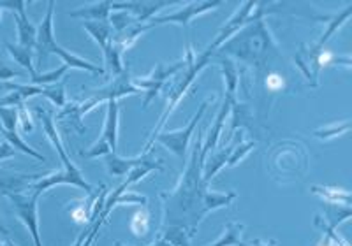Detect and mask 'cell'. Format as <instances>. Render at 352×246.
<instances>
[{
    "mask_svg": "<svg viewBox=\"0 0 352 246\" xmlns=\"http://www.w3.org/2000/svg\"><path fill=\"white\" fill-rule=\"evenodd\" d=\"M234 34H236V32H234L232 28H229L228 25H224V27H222V30L219 32V36L215 37V41H213L208 48L204 49V52H201L199 55L196 56V55H194L192 49H190V48L187 49V56H185V62H187V65H185V69H184V71H185L184 76H182V80L178 81V83H176L175 87L171 88V90H169L168 106H166L164 113H162V116H160V120H159V123L155 125V128H153L152 137H150V141L146 143V146H144V153H148L150 148H152V144H153V139H155L157 135L160 134V131L164 128L166 122H168V116L171 115V113L176 109V106L180 104L182 97H184L185 91L190 88V85H192L194 80H196L197 76H199V72L203 71L206 65H208L210 58L213 56L215 49L219 48L220 44L224 43V41H228L229 37L234 36Z\"/></svg>",
    "mask_w": 352,
    "mask_h": 246,
    "instance_id": "obj_1",
    "label": "cell"
},
{
    "mask_svg": "<svg viewBox=\"0 0 352 246\" xmlns=\"http://www.w3.org/2000/svg\"><path fill=\"white\" fill-rule=\"evenodd\" d=\"M36 115L39 116L41 125H43L46 135H48V139L52 141L53 148L56 150V155H58V159L62 160V166H64V169H62V171L53 172V175L44 176V178H41L39 181L34 183L30 188H32L34 192H37V194H43V192H46L48 188L55 187V185H72V187H78V188H81V190H85L87 194H94L92 185H90V183L83 178V175H81L80 169H78V167L71 162V159H69L67 150H65L64 143H62V139H60V135H58V132H56V127H55V123H53L52 116L44 111V109H41V107H37L36 109Z\"/></svg>",
    "mask_w": 352,
    "mask_h": 246,
    "instance_id": "obj_2",
    "label": "cell"
},
{
    "mask_svg": "<svg viewBox=\"0 0 352 246\" xmlns=\"http://www.w3.org/2000/svg\"><path fill=\"white\" fill-rule=\"evenodd\" d=\"M53 11H55V2L50 0L46 14H44L43 21L37 27L36 49H34L36 52L37 64H43V60L48 55H58L62 58V62H64V65H67L69 69H80V71L92 72V74H104V69L102 67L81 58V56L72 55L71 52L62 48L60 44H56L55 32H53Z\"/></svg>",
    "mask_w": 352,
    "mask_h": 246,
    "instance_id": "obj_3",
    "label": "cell"
},
{
    "mask_svg": "<svg viewBox=\"0 0 352 246\" xmlns=\"http://www.w3.org/2000/svg\"><path fill=\"white\" fill-rule=\"evenodd\" d=\"M185 65H187L185 58L171 65L157 64L152 74L144 76V78H136V80H132V85H134L138 90L146 91V96H144V100H143V109H146V107L150 106V102L159 96V91L166 87V83L171 80L173 76H176L180 71H184Z\"/></svg>",
    "mask_w": 352,
    "mask_h": 246,
    "instance_id": "obj_4",
    "label": "cell"
},
{
    "mask_svg": "<svg viewBox=\"0 0 352 246\" xmlns=\"http://www.w3.org/2000/svg\"><path fill=\"white\" fill-rule=\"evenodd\" d=\"M118 115H120L118 100H109L102 137L90 150L81 151V155L88 157V159H96V157H106L109 153H116V143H118Z\"/></svg>",
    "mask_w": 352,
    "mask_h": 246,
    "instance_id": "obj_5",
    "label": "cell"
},
{
    "mask_svg": "<svg viewBox=\"0 0 352 246\" xmlns=\"http://www.w3.org/2000/svg\"><path fill=\"white\" fill-rule=\"evenodd\" d=\"M208 104H210V100H206V102L201 104L199 111L192 116V120H190V122H188L184 128H178V131H171V132H160L155 139H153V143L157 141V143H160L162 146L168 148L169 151H173L176 157L184 159L185 153H187L188 143H190V137H192L194 131H196L197 123H199L201 118H203V115H204V111H206Z\"/></svg>",
    "mask_w": 352,
    "mask_h": 246,
    "instance_id": "obj_6",
    "label": "cell"
},
{
    "mask_svg": "<svg viewBox=\"0 0 352 246\" xmlns=\"http://www.w3.org/2000/svg\"><path fill=\"white\" fill-rule=\"evenodd\" d=\"M9 201L12 203V211L16 213L20 222L27 227V230L32 234L34 245L43 246L39 236V214H37V201H39V194L32 192V194H8Z\"/></svg>",
    "mask_w": 352,
    "mask_h": 246,
    "instance_id": "obj_7",
    "label": "cell"
},
{
    "mask_svg": "<svg viewBox=\"0 0 352 246\" xmlns=\"http://www.w3.org/2000/svg\"><path fill=\"white\" fill-rule=\"evenodd\" d=\"M219 5H222V2L219 0H212V2H190L185 8L178 9V11L171 12V14H164V16L159 18H152L148 21V27H159V25H168V23H175V25H182V27H187L190 21L194 20L196 16L203 14V12H208L212 9H217Z\"/></svg>",
    "mask_w": 352,
    "mask_h": 246,
    "instance_id": "obj_8",
    "label": "cell"
},
{
    "mask_svg": "<svg viewBox=\"0 0 352 246\" xmlns=\"http://www.w3.org/2000/svg\"><path fill=\"white\" fill-rule=\"evenodd\" d=\"M231 109H234V113L238 111V100L236 97L226 96L224 102H222V106H220L219 113H217L215 116V123H213L212 128H210L208 137H206L204 144L201 146V160H203V162H206L208 153L217 146V143H219V137L220 134H222V128H224V122L226 118H228L229 113H231Z\"/></svg>",
    "mask_w": 352,
    "mask_h": 246,
    "instance_id": "obj_9",
    "label": "cell"
},
{
    "mask_svg": "<svg viewBox=\"0 0 352 246\" xmlns=\"http://www.w3.org/2000/svg\"><path fill=\"white\" fill-rule=\"evenodd\" d=\"M14 23H16V32H18V46L21 48L34 49L36 48V39H37V27L28 20L27 9L14 12Z\"/></svg>",
    "mask_w": 352,
    "mask_h": 246,
    "instance_id": "obj_10",
    "label": "cell"
},
{
    "mask_svg": "<svg viewBox=\"0 0 352 246\" xmlns=\"http://www.w3.org/2000/svg\"><path fill=\"white\" fill-rule=\"evenodd\" d=\"M81 27L88 32V36L92 37L102 49V55L109 52L113 46V28L108 21H83Z\"/></svg>",
    "mask_w": 352,
    "mask_h": 246,
    "instance_id": "obj_11",
    "label": "cell"
},
{
    "mask_svg": "<svg viewBox=\"0 0 352 246\" xmlns=\"http://www.w3.org/2000/svg\"><path fill=\"white\" fill-rule=\"evenodd\" d=\"M148 153H143L141 157H134V159H122L116 153H109L106 155V167H108V171L111 172L113 176H125L132 171V169H136V167L143 166L144 162H148Z\"/></svg>",
    "mask_w": 352,
    "mask_h": 246,
    "instance_id": "obj_12",
    "label": "cell"
},
{
    "mask_svg": "<svg viewBox=\"0 0 352 246\" xmlns=\"http://www.w3.org/2000/svg\"><path fill=\"white\" fill-rule=\"evenodd\" d=\"M109 11H111V2L104 0L99 4L88 5V8H80L76 11H69L71 18H83L85 21H109Z\"/></svg>",
    "mask_w": 352,
    "mask_h": 246,
    "instance_id": "obj_13",
    "label": "cell"
},
{
    "mask_svg": "<svg viewBox=\"0 0 352 246\" xmlns=\"http://www.w3.org/2000/svg\"><path fill=\"white\" fill-rule=\"evenodd\" d=\"M351 12H352V5L349 4L347 8L344 9V11L338 12V14H335V16L329 18L328 28H326V32L322 34V37H320V39H319V43H317L316 46H312L314 52H316V53H322V48H324L326 43H328V41L331 39L333 34H335L336 30H338V28H340L342 25H344L345 21H347L349 18H351Z\"/></svg>",
    "mask_w": 352,
    "mask_h": 246,
    "instance_id": "obj_14",
    "label": "cell"
},
{
    "mask_svg": "<svg viewBox=\"0 0 352 246\" xmlns=\"http://www.w3.org/2000/svg\"><path fill=\"white\" fill-rule=\"evenodd\" d=\"M236 199L234 192H229V194H217V192H204L203 195V211H201V220L210 213V211L220 210V208H226Z\"/></svg>",
    "mask_w": 352,
    "mask_h": 246,
    "instance_id": "obj_15",
    "label": "cell"
},
{
    "mask_svg": "<svg viewBox=\"0 0 352 246\" xmlns=\"http://www.w3.org/2000/svg\"><path fill=\"white\" fill-rule=\"evenodd\" d=\"M312 192L316 195H320L324 199V203L328 204H344V206H349L351 204V194L344 188H335V187H312Z\"/></svg>",
    "mask_w": 352,
    "mask_h": 246,
    "instance_id": "obj_16",
    "label": "cell"
},
{
    "mask_svg": "<svg viewBox=\"0 0 352 246\" xmlns=\"http://www.w3.org/2000/svg\"><path fill=\"white\" fill-rule=\"evenodd\" d=\"M234 150V146H228L226 150H222L217 155L210 157L208 164H204V175H203V183H210L213 178H215L217 172L222 169V167L228 164L229 155H231V151Z\"/></svg>",
    "mask_w": 352,
    "mask_h": 246,
    "instance_id": "obj_17",
    "label": "cell"
},
{
    "mask_svg": "<svg viewBox=\"0 0 352 246\" xmlns=\"http://www.w3.org/2000/svg\"><path fill=\"white\" fill-rule=\"evenodd\" d=\"M241 230H243L241 223H228L224 234L220 236L215 243L206 246H247V243L241 239Z\"/></svg>",
    "mask_w": 352,
    "mask_h": 246,
    "instance_id": "obj_18",
    "label": "cell"
},
{
    "mask_svg": "<svg viewBox=\"0 0 352 246\" xmlns=\"http://www.w3.org/2000/svg\"><path fill=\"white\" fill-rule=\"evenodd\" d=\"M2 134H4V139L8 141V143L11 144L14 150H20L21 153H25V155H28V157H34V159L39 160V162H46V157L41 155L39 151H36L32 146H30V144L25 143L16 131L11 132V131H4V128H2Z\"/></svg>",
    "mask_w": 352,
    "mask_h": 246,
    "instance_id": "obj_19",
    "label": "cell"
},
{
    "mask_svg": "<svg viewBox=\"0 0 352 246\" xmlns=\"http://www.w3.org/2000/svg\"><path fill=\"white\" fill-rule=\"evenodd\" d=\"M6 48H8L9 55L14 58L16 64H20L21 67H25L28 71V74L34 76L36 74V69L32 65V53L34 49H28V48H21L18 44H11V43H6Z\"/></svg>",
    "mask_w": 352,
    "mask_h": 246,
    "instance_id": "obj_20",
    "label": "cell"
},
{
    "mask_svg": "<svg viewBox=\"0 0 352 246\" xmlns=\"http://www.w3.org/2000/svg\"><path fill=\"white\" fill-rule=\"evenodd\" d=\"M222 72H224L226 96L236 97L238 90V69L234 67L231 60H222Z\"/></svg>",
    "mask_w": 352,
    "mask_h": 246,
    "instance_id": "obj_21",
    "label": "cell"
},
{
    "mask_svg": "<svg viewBox=\"0 0 352 246\" xmlns=\"http://www.w3.org/2000/svg\"><path fill=\"white\" fill-rule=\"evenodd\" d=\"M67 65H60L58 69H53L50 72H43V74H34L30 76V85H36V87H50V85H55L56 81L60 80L62 76L67 72Z\"/></svg>",
    "mask_w": 352,
    "mask_h": 246,
    "instance_id": "obj_22",
    "label": "cell"
},
{
    "mask_svg": "<svg viewBox=\"0 0 352 246\" xmlns=\"http://www.w3.org/2000/svg\"><path fill=\"white\" fill-rule=\"evenodd\" d=\"M351 131V122H344V123H333V125H328V127H322V128H317L314 132L317 139H322V141H329L333 137H338V135L345 134V132Z\"/></svg>",
    "mask_w": 352,
    "mask_h": 246,
    "instance_id": "obj_23",
    "label": "cell"
},
{
    "mask_svg": "<svg viewBox=\"0 0 352 246\" xmlns=\"http://www.w3.org/2000/svg\"><path fill=\"white\" fill-rule=\"evenodd\" d=\"M0 123L4 131H16L18 127V107L0 106Z\"/></svg>",
    "mask_w": 352,
    "mask_h": 246,
    "instance_id": "obj_24",
    "label": "cell"
},
{
    "mask_svg": "<svg viewBox=\"0 0 352 246\" xmlns=\"http://www.w3.org/2000/svg\"><path fill=\"white\" fill-rule=\"evenodd\" d=\"M53 106L65 107V88L64 85H50L44 87V96Z\"/></svg>",
    "mask_w": 352,
    "mask_h": 246,
    "instance_id": "obj_25",
    "label": "cell"
},
{
    "mask_svg": "<svg viewBox=\"0 0 352 246\" xmlns=\"http://www.w3.org/2000/svg\"><path fill=\"white\" fill-rule=\"evenodd\" d=\"M254 146H256L254 143H245V144H241V146H234V150L231 151V155H229V159H228V166H231V167L236 166L240 160H243L245 157L250 153V150H252Z\"/></svg>",
    "mask_w": 352,
    "mask_h": 246,
    "instance_id": "obj_26",
    "label": "cell"
},
{
    "mask_svg": "<svg viewBox=\"0 0 352 246\" xmlns=\"http://www.w3.org/2000/svg\"><path fill=\"white\" fill-rule=\"evenodd\" d=\"M18 123H20V128L23 134L32 132V128H34L32 118H30V113L27 111V107H25L23 104H21V106H18Z\"/></svg>",
    "mask_w": 352,
    "mask_h": 246,
    "instance_id": "obj_27",
    "label": "cell"
},
{
    "mask_svg": "<svg viewBox=\"0 0 352 246\" xmlns=\"http://www.w3.org/2000/svg\"><path fill=\"white\" fill-rule=\"evenodd\" d=\"M16 155V150L8 143V141H2L0 143V162L6 159H11V157Z\"/></svg>",
    "mask_w": 352,
    "mask_h": 246,
    "instance_id": "obj_28",
    "label": "cell"
},
{
    "mask_svg": "<svg viewBox=\"0 0 352 246\" xmlns=\"http://www.w3.org/2000/svg\"><path fill=\"white\" fill-rule=\"evenodd\" d=\"M14 76H18V72L11 71V69H6V67L0 69V80H6V78H14Z\"/></svg>",
    "mask_w": 352,
    "mask_h": 246,
    "instance_id": "obj_29",
    "label": "cell"
},
{
    "mask_svg": "<svg viewBox=\"0 0 352 246\" xmlns=\"http://www.w3.org/2000/svg\"><path fill=\"white\" fill-rule=\"evenodd\" d=\"M254 246H276V241H261V239H257L256 243H252Z\"/></svg>",
    "mask_w": 352,
    "mask_h": 246,
    "instance_id": "obj_30",
    "label": "cell"
},
{
    "mask_svg": "<svg viewBox=\"0 0 352 246\" xmlns=\"http://www.w3.org/2000/svg\"><path fill=\"white\" fill-rule=\"evenodd\" d=\"M0 232H4V234H8V229H6V227L2 225V222H0Z\"/></svg>",
    "mask_w": 352,
    "mask_h": 246,
    "instance_id": "obj_31",
    "label": "cell"
},
{
    "mask_svg": "<svg viewBox=\"0 0 352 246\" xmlns=\"http://www.w3.org/2000/svg\"><path fill=\"white\" fill-rule=\"evenodd\" d=\"M8 245H9V246H16V245H14V243H8Z\"/></svg>",
    "mask_w": 352,
    "mask_h": 246,
    "instance_id": "obj_32",
    "label": "cell"
},
{
    "mask_svg": "<svg viewBox=\"0 0 352 246\" xmlns=\"http://www.w3.org/2000/svg\"><path fill=\"white\" fill-rule=\"evenodd\" d=\"M0 16H2V14H0Z\"/></svg>",
    "mask_w": 352,
    "mask_h": 246,
    "instance_id": "obj_33",
    "label": "cell"
}]
</instances>
